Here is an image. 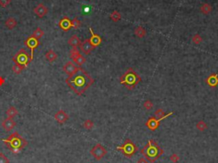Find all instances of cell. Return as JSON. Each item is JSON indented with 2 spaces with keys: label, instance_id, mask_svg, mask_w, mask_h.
<instances>
[{
  "label": "cell",
  "instance_id": "cell-22",
  "mask_svg": "<svg viewBox=\"0 0 218 163\" xmlns=\"http://www.w3.org/2000/svg\"><path fill=\"white\" fill-rule=\"evenodd\" d=\"M6 114H7V117H8V118H9V119H13L15 116H16L17 114H18V110H17L16 107L11 106V107H9V109L7 110Z\"/></svg>",
  "mask_w": 218,
  "mask_h": 163
},
{
  "label": "cell",
  "instance_id": "cell-1",
  "mask_svg": "<svg viewBox=\"0 0 218 163\" xmlns=\"http://www.w3.org/2000/svg\"><path fill=\"white\" fill-rule=\"evenodd\" d=\"M66 83L78 96H81L92 86L94 79L84 69L78 68L74 74L66 79Z\"/></svg>",
  "mask_w": 218,
  "mask_h": 163
},
{
  "label": "cell",
  "instance_id": "cell-37",
  "mask_svg": "<svg viewBox=\"0 0 218 163\" xmlns=\"http://www.w3.org/2000/svg\"><path fill=\"white\" fill-rule=\"evenodd\" d=\"M136 163H148V162H147V160H146L145 158H140V159L137 161V162Z\"/></svg>",
  "mask_w": 218,
  "mask_h": 163
},
{
  "label": "cell",
  "instance_id": "cell-30",
  "mask_svg": "<svg viewBox=\"0 0 218 163\" xmlns=\"http://www.w3.org/2000/svg\"><path fill=\"white\" fill-rule=\"evenodd\" d=\"M80 55V53H79V51L78 50V48H73L72 50H71V51H70V57L73 60V59H75L77 56H78Z\"/></svg>",
  "mask_w": 218,
  "mask_h": 163
},
{
  "label": "cell",
  "instance_id": "cell-5",
  "mask_svg": "<svg viewBox=\"0 0 218 163\" xmlns=\"http://www.w3.org/2000/svg\"><path fill=\"white\" fill-rule=\"evenodd\" d=\"M117 150L122 152V154H124V155H125L126 157L131 158L137 152L138 148L136 147V145L130 139L128 138V139H126L125 141V143H124L123 145L117 147Z\"/></svg>",
  "mask_w": 218,
  "mask_h": 163
},
{
  "label": "cell",
  "instance_id": "cell-6",
  "mask_svg": "<svg viewBox=\"0 0 218 163\" xmlns=\"http://www.w3.org/2000/svg\"><path fill=\"white\" fill-rule=\"evenodd\" d=\"M13 61H15L16 64H19L21 66H23L24 68H26L29 64L30 61H32L29 55L26 51L25 49H21L16 54L13 56L12 58Z\"/></svg>",
  "mask_w": 218,
  "mask_h": 163
},
{
  "label": "cell",
  "instance_id": "cell-15",
  "mask_svg": "<svg viewBox=\"0 0 218 163\" xmlns=\"http://www.w3.org/2000/svg\"><path fill=\"white\" fill-rule=\"evenodd\" d=\"M78 67H76L75 64H73L72 61H67V63L63 66V71L68 75L74 74L78 70Z\"/></svg>",
  "mask_w": 218,
  "mask_h": 163
},
{
  "label": "cell",
  "instance_id": "cell-4",
  "mask_svg": "<svg viewBox=\"0 0 218 163\" xmlns=\"http://www.w3.org/2000/svg\"><path fill=\"white\" fill-rule=\"evenodd\" d=\"M141 81H142L141 77L135 72L134 69L130 68L120 77L119 83L125 86L128 90H132L134 89L135 86L138 85Z\"/></svg>",
  "mask_w": 218,
  "mask_h": 163
},
{
  "label": "cell",
  "instance_id": "cell-14",
  "mask_svg": "<svg viewBox=\"0 0 218 163\" xmlns=\"http://www.w3.org/2000/svg\"><path fill=\"white\" fill-rule=\"evenodd\" d=\"M69 116L66 112L62 109H60L56 114H55V119L58 121L60 124H64L67 120H68Z\"/></svg>",
  "mask_w": 218,
  "mask_h": 163
},
{
  "label": "cell",
  "instance_id": "cell-20",
  "mask_svg": "<svg viewBox=\"0 0 218 163\" xmlns=\"http://www.w3.org/2000/svg\"><path fill=\"white\" fill-rule=\"evenodd\" d=\"M17 25V21L13 17L8 18L6 21H5V26H7L9 29H14Z\"/></svg>",
  "mask_w": 218,
  "mask_h": 163
},
{
  "label": "cell",
  "instance_id": "cell-28",
  "mask_svg": "<svg viewBox=\"0 0 218 163\" xmlns=\"http://www.w3.org/2000/svg\"><path fill=\"white\" fill-rule=\"evenodd\" d=\"M25 69L23 66H21V65H19V64H15L14 66H13V68H12V70H13V72L15 73V74H20L22 71H23V69Z\"/></svg>",
  "mask_w": 218,
  "mask_h": 163
},
{
  "label": "cell",
  "instance_id": "cell-34",
  "mask_svg": "<svg viewBox=\"0 0 218 163\" xmlns=\"http://www.w3.org/2000/svg\"><path fill=\"white\" fill-rule=\"evenodd\" d=\"M170 161H171V162L173 163H177L179 162V160H180V157H179V155L176 153H174V154H172L170 155Z\"/></svg>",
  "mask_w": 218,
  "mask_h": 163
},
{
  "label": "cell",
  "instance_id": "cell-11",
  "mask_svg": "<svg viewBox=\"0 0 218 163\" xmlns=\"http://www.w3.org/2000/svg\"><path fill=\"white\" fill-rule=\"evenodd\" d=\"M90 34H91V37H90V44L93 45V47L95 48V47H97V46H99V45L101 44L102 39H101V38L99 36V35L95 34V33L93 32V29L91 27H90Z\"/></svg>",
  "mask_w": 218,
  "mask_h": 163
},
{
  "label": "cell",
  "instance_id": "cell-32",
  "mask_svg": "<svg viewBox=\"0 0 218 163\" xmlns=\"http://www.w3.org/2000/svg\"><path fill=\"white\" fill-rule=\"evenodd\" d=\"M192 41L195 44H199L203 41V39H202L201 36L199 34H195L193 37V39H192Z\"/></svg>",
  "mask_w": 218,
  "mask_h": 163
},
{
  "label": "cell",
  "instance_id": "cell-36",
  "mask_svg": "<svg viewBox=\"0 0 218 163\" xmlns=\"http://www.w3.org/2000/svg\"><path fill=\"white\" fill-rule=\"evenodd\" d=\"M11 3V0H0V5L4 8H6Z\"/></svg>",
  "mask_w": 218,
  "mask_h": 163
},
{
  "label": "cell",
  "instance_id": "cell-26",
  "mask_svg": "<svg viewBox=\"0 0 218 163\" xmlns=\"http://www.w3.org/2000/svg\"><path fill=\"white\" fill-rule=\"evenodd\" d=\"M73 61L75 62L77 65H78V66H82L84 62L86 61V58L84 57V56L79 55L78 56H77V57H76L75 59H73Z\"/></svg>",
  "mask_w": 218,
  "mask_h": 163
},
{
  "label": "cell",
  "instance_id": "cell-18",
  "mask_svg": "<svg viewBox=\"0 0 218 163\" xmlns=\"http://www.w3.org/2000/svg\"><path fill=\"white\" fill-rule=\"evenodd\" d=\"M68 44H69L73 48H77V47H78V46L81 44V41H80L79 38H78L77 35H73V36L69 39Z\"/></svg>",
  "mask_w": 218,
  "mask_h": 163
},
{
  "label": "cell",
  "instance_id": "cell-8",
  "mask_svg": "<svg viewBox=\"0 0 218 163\" xmlns=\"http://www.w3.org/2000/svg\"><path fill=\"white\" fill-rule=\"evenodd\" d=\"M24 44H25L26 46H27V47L31 50L30 58H31V60L33 61V59L34 50L38 46L39 41H38V39H37L36 38H34L33 36H30L29 38H27V39H26Z\"/></svg>",
  "mask_w": 218,
  "mask_h": 163
},
{
  "label": "cell",
  "instance_id": "cell-33",
  "mask_svg": "<svg viewBox=\"0 0 218 163\" xmlns=\"http://www.w3.org/2000/svg\"><path fill=\"white\" fill-rule=\"evenodd\" d=\"M143 107H144L145 109L150 110V109H152V107H153V103H152L150 100H147V101H145L144 103H143Z\"/></svg>",
  "mask_w": 218,
  "mask_h": 163
},
{
  "label": "cell",
  "instance_id": "cell-17",
  "mask_svg": "<svg viewBox=\"0 0 218 163\" xmlns=\"http://www.w3.org/2000/svg\"><path fill=\"white\" fill-rule=\"evenodd\" d=\"M206 83L210 87H217L218 86V75L217 74H211L209 77L206 79Z\"/></svg>",
  "mask_w": 218,
  "mask_h": 163
},
{
  "label": "cell",
  "instance_id": "cell-12",
  "mask_svg": "<svg viewBox=\"0 0 218 163\" xmlns=\"http://www.w3.org/2000/svg\"><path fill=\"white\" fill-rule=\"evenodd\" d=\"M79 47H80V50L84 52L85 55H89L94 50V47L90 42V39H85L81 43Z\"/></svg>",
  "mask_w": 218,
  "mask_h": 163
},
{
  "label": "cell",
  "instance_id": "cell-23",
  "mask_svg": "<svg viewBox=\"0 0 218 163\" xmlns=\"http://www.w3.org/2000/svg\"><path fill=\"white\" fill-rule=\"evenodd\" d=\"M212 10V7L209 4H204L200 7V11L204 15H209Z\"/></svg>",
  "mask_w": 218,
  "mask_h": 163
},
{
  "label": "cell",
  "instance_id": "cell-3",
  "mask_svg": "<svg viewBox=\"0 0 218 163\" xmlns=\"http://www.w3.org/2000/svg\"><path fill=\"white\" fill-rule=\"evenodd\" d=\"M5 145L11 149L13 153H18L21 149L27 145V142L17 132H13L6 139H2Z\"/></svg>",
  "mask_w": 218,
  "mask_h": 163
},
{
  "label": "cell",
  "instance_id": "cell-13",
  "mask_svg": "<svg viewBox=\"0 0 218 163\" xmlns=\"http://www.w3.org/2000/svg\"><path fill=\"white\" fill-rule=\"evenodd\" d=\"M59 26L65 32H67L71 29L72 27V21H70V19L67 16L63 17L59 22Z\"/></svg>",
  "mask_w": 218,
  "mask_h": 163
},
{
  "label": "cell",
  "instance_id": "cell-35",
  "mask_svg": "<svg viewBox=\"0 0 218 163\" xmlns=\"http://www.w3.org/2000/svg\"><path fill=\"white\" fill-rule=\"evenodd\" d=\"M0 163H9V160L3 153H0Z\"/></svg>",
  "mask_w": 218,
  "mask_h": 163
},
{
  "label": "cell",
  "instance_id": "cell-24",
  "mask_svg": "<svg viewBox=\"0 0 218 163\" xmlns=\"http://www.w3.org/2000/svg\"><path fill=\"white\" fill-rule=\"evenodd\" d=\"M110 19L113 21L114 22H117L121 19V14L117 10H114L110 14Z\"/></svg>",
  "mask_w": 218,
  "mask_h": 163
},
{
  "label": "cell",
  "instance_id": "cell-2",
  "mask_svg": "<svg viewBox=\"0 0 218 163\" xmlns=\"http://www.w3.org/2000/svg\"><path fill=\"white\" fill-rule=\"evenodd\" d=\"M141 153L145 156L146 160H147L149 162L153 163L164 154V150L160 148L156 141L150 139L141 150Z\"/></svg>",
  "mask_w": 218,
  "mask_h": 163
},
{
  "label": "cell",
  "instance_id": "cell-7",
  "mask_svg": "<svg viewBox=\"0 0 218 163\" xmlns=\"http://www.w3.org/2000/svg\"><path fill=\"white\" fill-rule=\"evenodd\" d=\"M90 154L95 160L100 161L108 154V150L106 149L104 146L101 145V144H96L90 149Z\"/></svg>",
  "mask_w": 218,
  "mask_h": 163
},
{
  "label": "cell",
  "instance_id": "cell-21",
  "mask_svg": "<svg viewBox=\"0 0 218 163\" xmlns=\"http://www.w3.org/2000/svg\"><path fill=\"white\" fill-rule=\"evenodd\" d=\"M135 34L136 35L138 38H140V39H142V38H144L146 34H147V32H146V30L143 28L142 26H137L135 29L134 31Z\"/></svg>",
  "mask_w": 218,
  "mask_h": 163
},
{
  "label": "cell",
  "instance_id": "cell-31",
  "mask_svg": "<svg viewBox=\"0 0 218 163\" xmlns=\"http://www.w3.org/2000/svg\"><path fill=\"white\" fill-rule=\"evenodd\" d=\"M81 26V21L75 17L73 21H72V27H73L74 29H78Z\"/></svg>",
  "mask_w": 218,
  "mask_h": 163
},
{
  "label": "cell",
  "instance_id": "cell-27",
  "mask_svg": "<svg viewBox=\"0 0 218 163\" xmlns=\"http://www.w3.org/2000/svg\"><path fill=\"white\" fill-rule=\"evenodd\" d=\"M196 127H197V129H198L199 131L204 132V131H205V130L207 129V125H206V123H205L204 120H200V121H199V122L196 124Z\"/></svg>",
  "mask_w": 218,
  "mask_h": 163
},
{
  "label": "cell",
  "instance_id": "cell-19",
  "mask_svg": "<svg viewBox=\"0 0 218 163\" xmlns=\"http://www.w3.org/2000/svg\"><path fill=\"white\" fill-rule=\"evenodd\" d=\"M57 56H57V54L53 50H50L49 51L45 54V58H46V60H48L50 62H53V61H55L56 60Z\"/></svg>",
  "mask_w": 218,
  "mask_h": 163
},
{
  "label": "cell",
  "instance_id": "cell-9",
  "mask_svg": "<svg viewBox=\"0 0 218 163\" xmlns=\"http://www.w3.org/2000/svg\"><path fill=\"white\" fill-rule=\"evenodd\" d=\"M164 119H156L155 117H150L147 121L146 122V126L150 129L151 131H155L156 129L159 127L160 124V121L163 120Z\"/></svg>",
  "mask_w": 218,
  "mask_h": 163
},
{
  "label": "cell",
  "instance_id": "cell-10",
  "mask_svg": "<svg viewBox=\"0 0 218 163\" xmlns=\"http://www.w3.org/2000/svg\"><path fill=\"white\" fill-rule=\"evenodd\" d=\"M34 13L38 16V17L42 18L45 16L48 13V9L46 8V6L43 4H38L33 9Z\"/></svg>",
  "mask_w": 218,
  "mask_h": 163
},
{
  "label": "cell",
  "instance_id": "cell-38",
  "mask_svg": "<svg viewBox=\"0 0 218 163\" xmlns=\"http://www.w3.org/2000/svg\"><path fill=\"white\" fill-rule=\"evenodd\" d=\"M4 82H5V80H4V79L2 77V76H0V86H2L4 84Z\"/></svg>",
  "mask_w": 218,
  "mask_h": 163
},
{
  "label": "cell",
  "instance_id": "cell-29",
  "mask_svg": "<svg viewBox=\"0 0 218 163\" xmlns=\"http://www.w3.org/2000/svg\"><path fill=\"white\" fill-rule=\"evenodd\" d=\"M84 127L87 130H91L94 127V122L91 120H84V124H83Z\"/></svg>",
  "mask_w": 218,
  "mask_h": 163
},
{
  "label": "cell",
  "instance_id": "cell-25",
  "mask_svg": "<svg viewBox=\"0 0 218 163\" xmlns=\"http://www.w3.org/2000/svg\"><path fill=\"white\" fill-rule=\"evenodd\" d=\"M43 34H44V32L43 31L42 29L40 27H37L32 36H33L34 38H36L37 39H39L43 36Z\"/></svg>",
  "mask_w": 218,
  "mask_h": 163
},
{
  "label": "cell",
  "instance_id": "cell-16",
  "mask_svg": "<svg viewBox=\"0 0 218 163\" xmlns=\"http://www.w3.org/2000/svg\"><path fill=\"white\" fill-rule=\"evenodd\" d=\"M16 126V121H14L12 119H9V118H7V119L4 120L3 122H2V127H3V128L4 129L6 132L11 131L12 129H14V127Z\"/></svg>",
  "mask_w": 218,
  "mask_h": 163
}]
</instances>
